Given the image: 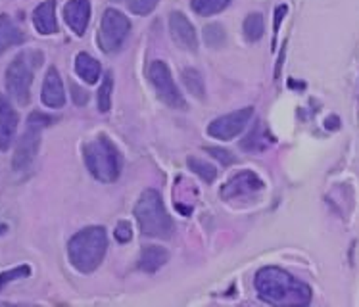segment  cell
I'll list each match as a JSON object with an SVG mask.
<instances>
[{
  "mask_svg": "<svg viewBox=\"0 0 359 307\" xmlns=\"http://www.w3.org/2000/svg\"><path fill=\"white\" fill-rule=\"evenodd\" d=\"M85 165L100 183H114L121 175V154L108 137L100 135L83 148Z\"/></svg>",
  "mask_w": 359,
  "mask_h": 307,
  "instance_id": "4",
  "label": "cell"
},
{
  "mask_svg": "<svg viewBox=\"0 0 359 307\" xmlns=\"http://www.w3.org/2000/svg\"><path fill=\"white\" fill-rule=\"evenodd\" d=\"M41 131L43 129L27 125V131L23 132L20 140H18V144H15L14 160H12L14 171L22 173V171H27L33 165V161L37 158L39 146H41Z\"/></svg>",
  "mask_w": 359,
  "mask_h": 307,
  "instance_id": "9",
  "label": "cell"
},
{
  "mask_svg": "<svg viewBox=\"0 0 359 307\" xmlns=\"http://www.w3.org/2000/svg\"><path fill=\"white\" fill-rule=\"evenodd\" d=\"M273 142V137L267 132V129H265L264 125L259 123L257 127H254V131L250 132L246 139L242 140L241 146L242 150H246V152H262V150H265L267 146H271Z\"/></svg>",
  "mask_w": 359,
  "mask_h": 307,
  "instance_id": "19",
  "label": "cell"
},
{
  "mask_svg": "<svg viewBox=\"0 0 359 307\" xmlns=\"http://www.w3.org/2000/svg\"><path fill=\"white\" fill-rule=\"evenodd\" d=\"M205 152L210 154V156H213V158L219 161V163H223V165H233V163L236 161V158L233 156V152H229V150H225V148L205 146Z\"/></svg>",
  "mask_w": 359,
  "mask_h": 307,
  "instance_id": "28",
  "label": "cell"
},
{
  "mask_svg": "<svg viewBox=\"0 0 359 307\" xmlns=\"http://www.w3.org/2000/svg\"><path fill=\"white\" fill-rule=\"evenodd\" d=\"M286 12H288V8H286L285 4L275 10V27H273V29H275V35L279 33L280 23H283V18H285V15H286Z\"/></svg>",
  "mask_w": 359,
  "mask_h": 307,
  "instance_id": "32",
  "label": "cell"
},
{
  "mask_svg": "<svg viewBox=\"0 0 359 307\" xmlns=\"http://www.w3.org/2000/svg\"><path fill=\"white\" fill-rule=\"evenodd\" d=\"M257 296L277 307H304L311 303V288L280 267H264L256 273Z\"/></svg>",
  "mask_w": 359,
  "mask_h": 307,
  "instance_id": "1",
  "label": "cell"
},
{
  "mask_svg": "<svg viewBox=\"0 0 359 307\" xmlns=\"http://www.w3.org/2000/svg\"><path fill=\"white\" fill-rule=\"evenodd\" d=\"M72 98H74L77 106H85V104L88 102L87 93H85L81 87H77L75 83H72Z\"/></svg>",
  "mask_w": 359,
  "mask_h": 307,
  "instance_id": "31",
  "label": "cell"
},
{
  "mask_svg": "<svg viewBox=\"0 0 359 307\" xmlns=\"http://www.w3.org/2000/svg\"><path fill=\"white\" fill-rule=\"evenodd\" d=\"M54 119L50 116H46V114H41V111H33L27 119V125H33V127H39V129H44V127H48Z\"/></svg>",
  "mask_w": 359,
  "mask_h": 307,
  "instance_id": "30",
  "label": "cell"
},
{
  "mask_svg": "<svg viewBox=\"0 0 359 307\" xmlns=\"http://www.w3.org/2000/svg\"><path fill=\"white\" fill-rule=\"evenodd\" d=\"M6 231H8V225L0 223V236H2V234H6Z\"/></svg>",
  "mask_w": 359,
  "mask_h": 307,
  "instance_id": "34",
  "label": "cell"
},
{
  "mask_svg": "<svg viewBox=\"0 0 359 307\" xmlns=\"http://www.w3.org/2000/svg\"><path fill=\"white\" fill-rule=\"evenodd\" d=\"M187 165H189V169L194 171L204 183H213V181L217 179V169L213 168V165H210L208 161L198 160V158H192L191 156V158L187 160Z\"/></svg>",
  "mask_w": 359,
  "mask_h": 307,
  "instance_id": "24",
  "label": "cell"
},
{
  "mask_svg": "<svg viewBox=\"0 0 359 307\" xmlns=\"http://www.w3.org/2000/svg\"><path fill=\"white\" fill-rule=\"evenodd\" d=\"M20 116L6 96L0 95V150L6 152L14 144Z\"/></svg>",
  "mask_w": 359,
  "mask_h": 307,
  "instance_id": "12",
  "label": "cell"
},
{
  "mask_svg": "<svg viewBox=\"0 0 359 307\" xmlns=\"http://www.w3.org/2000/svg\"><path fill=\"white\" fill-rule=\"evenodd\" d=\"M135 217L139 223L140 233L148 238L165 240L173 233V221L163 207L160 192L148 189L140 194L139 202L135 205Z\"/></svg>",
  "mask_w": 359,
  "mask_h": 307,
  "instance_id": "3",
  "label": "cell"
},
{
  "mask_svg": "<svg viewBox=\"0 0 359 307\" xmlns=\"http://www.w3.org/2000/svg\"><path fill=\"white\" fill-rule=\"evenodd\" d=\"M242 29H244V37L248 39L250 43H256L259 39L264 37L265 33V22H264V15L262 14H250L246 20H244V25H242Z\"/></svg>",
  "mask_w": 359,
  "mask_h": 307,
  "instance_id": "21",
  "label": "cell"
},
{
  "mask_svg": "<svg viewBox=\"0 0 359 307\" xmlns=\"http://www.w3.org/2000/svg\"><path fill=\"white\" fill-rule=\"evenodd\" d=\"M131 31V22L129 18L114 8H108L102 15L100 29H98V46L106 54H116L123 46V43L129 37Z\"/></svg>",
  "mask_w": 359,
  "mask_h": 307,
  "instance_id": "6",
  "label": "cell"
},
{
  "mask_svg": "<svg viewBox=\"0 0 359 307\" xmlns=\"http://www.w3.org/2000/svg\"><path fill=\"white\" fill-rule=\"evenodd\" d=\"M169 252L161 246H147L142 248L139 257V269L144 273H156L168 264Z\"/></svg>",
  "mask_w": 359,
  "mask_h": 307,
  "instance_id": "17",
  "label": "cell"
},
{
  "mask_svg": "<svg viewBox=\"0 0 359 307\" xmlns=\"http://www.w3.org/2000/svg\"><path fill=\"white\" fill-rule=\"evenodd\" d=\"M33 25L41 35H54L58 31V22H56V4L54 0L41 2L35 12H33Z\"/></svg>",
  "mask_w": 359,
  "mask_h": 307,
  "instance_id": "15",
  "label": "cell"
},
{
  "mask_svg": "<svg viewBox=\"0 0 359 307\" xmlns=\"http://www.w3.org/2000/svg\"><path fill=\"white\" fill-rule=\"evenodd\" d=\"M325 129H329V131H337L340 129V119L337 116H330L325 119Z\"/></svg>",
  "mask_w": 359,
  "mask_h": 307,
  "instance_id": "33",
  "label": "cell"
},
{
  "mask_svg": "<svg viewBox=\"0 0 359 307\" xmlns=\"http://www.w3.org/2000/svg\"><path fill=\"white\" fill-rule=\"evenodd\" d=\"M116 240L121 242V244H127V242L133 238V227L131 223H127V221H119L118 225H116Z\"/></svg>",
  "mask_w": 359,
  "mask_h": 307,
  "instance_id": "29",
  "label": "cell"
},
{
  "mask_svg": "<svg viewBox=\"0 0 359 307\" xmlns=\"http://www.w3.org/2000/svg\"><path fill=\"white\" fill-rule=\"evenodd\" d=\"M204 39L212 48H221L223 43H225V29L221 27L219 23H210V25H205Z\"/></svg>",
  "mask_w": 359,
  "mask_h": 307,
  "instance_id": "25",
  "label": "cell"
},
{
  "mask_svg": "<svg viewBox=\"0 0 359 307\" xmlns=\"http://www.w3.org/2000/svg\"><path fill=\"white\" fill-rule=\"evenodd\" d=\"M39 54H31V52H22L18 54L12 64L6 69V90L8 95L14 98L20 106L31 100V85H33V74L35 67L39 66Z\"/></svg>",
  "mask_w": 359,
  "mask_h": 307,
  "instance_id": "5",
  "label": "cell"
},
{
  "mask_svg": "<svg viewBox=\"0 0 359 307\" xmlns=\"http://www.w3.org/2000/svg\"><path fill=\"white\" fill-rule=\"evenodd\" d=\"M29 275H31L29 265H20V267H14V269L0 273V290H2L6 285H10V282L20 280V278H27Z\"/></svg>",
  "mask_w": 359,
  "mask_h": 307,
  "instance_id": "26",
  "label": "cell"
},
{
  "mask_svg": "<svg viewBox=\"0 0 359 307\" xmlns=\"http://www.w3.org/2000/svg\"><path fill=\"white\" fill-rule=\"evenodd\" d=\"M183 83H184V87L189 88V93H191V95H194L196 98H200V100H204L205 83H204V77H202V74H200L198 69H194V67L184 69Z\"/></svg>",
  "mask_w": 359,
  "mask_h": 307,
  "instance_id": "20",
  "label": "cell"
},
{
  "mask_svg": "<svg viewBox=\"0 0 359 307\" xmlns=\"http://www.w3.org/2000/svg\"><path fill=\"white\" fill-rule=\"evenodd\" d=\"M169 31H171V37L179 44L183 50L196 52L198 48V39H196V29L194 25L189 22V18L181 12H173L169 15Z\"/></svg>",
  "mask_w": 359,
  "mask_h": 307,
  "instance_id": "11",
  "label": "cell"
},
{
  "mask_svg": "<svg viewBox=\"0 0 359 307\" xmlns=\"http://www.w3.org/2000/svg\"><path fill=\"white\" fill-rule=\"evenodd\" d=\"M148 77H150V83L161 102L168 104L169 108H175V110H187V102H184L183 95L179 93L171 69L165 62H161V60L152 62L148 67Z\"/></svg>",
  "mask_w": 359,
  "mask_h": 307,
  "instance_id": "7",
  "label": "cell"
},
{
  "mask_svg": "<svg viewBox=\"0 0 359 307\" xmlns=\"http://www.w3.org/2000/svg\"><path fill=\"white\" fill-rule=\"evenodd\" d=\"M111 90H114V74L108 71L104 75L102 85L98 88V111L100 114H108L111 106Z\"/></svg>",
  "mask_w": 359,
  "mask_h": 307,
  "instance_id": "23",
  "label": "cell"
},
{
  "mask_svg": "<svg viewBox=\"0 0 359 307\" xmlns=\"http://www.w3.org/2000/svg\"><path fill=\"white\" fill-rule=\"evenodd\" d=\"M64 18L75 35H85L90 22V0H69L64 8Z\"/></svg>",
  "mask_w": 359,
  "mask_h": 307,
  "instance_id": "14",
  "label": "cell"
},
{
  "mask_svg": "<svg viewBox=\"0 0 359 307\" xmlns=\"http://www.w3.org/2000/svg\"><path fill=\"white\" fill-rule=\"evenodd\" d=\"M25 41L23 31L12 22V18L6 14L0 15V56L8 52L12 46H18Z\"/></svg>",
  "mask_w": 359,
  "mask_h": 307,
  "instance_id": "16",
  "label": "cell"
},
{
  "mask_svg": "<svg viewBox=\"0 0 359 307\" xmlns=\"http://www.w3.org/2000/svg\"><path fill=\"white\" fill-rule=\"evenodd\" d=\"M252 116H254V108L248 106V108H242V110H236L227 116L217 117L208 125V135L217 140H233L244 131V127L248 125Z\"/></svg>",
  "mask_w": 359,
  "mask_h": 307,
  "instance_id": "8",
  "label": "cell"
},
{
  "mask_svg": "<svg viewBox=\"0 0 359 307\" xmlns=\"http://www.w3.org/2000/svg\"><path fill=\"white\" fill-rule=\"evenodd\" d=\"M264 181L254 171H241L235 177H231L229 183L223 184L219 194L223 200H235V198H244L254 192L264 191Z\"/></svg>",
  "mask_w": 359,
  "mask_h": 307,
  "instance_id": "10",
  "label": "cell"
},
{
  "mask_svg": "<svg viewBox=\"0 0 359 307\" xmlns=\"http://www.w3.org/2000/svg\"><path fill=\"white\" fill-rule=\"evenodd\" d=\"M160 0H127V6L133 14L137 15H148L150 12H154Z\"/></svg>",
  "mask_w": 359,
  "mask_h": 307,
  "instance_id": "27",
  "label": "cell"
},
{
  "mask_svg": "<svg viewBox=\"0 0 359 307\" xmlns=\"http://www.w3.org/2000/svg\"><path fill=\"white\" fill-rule=\"evenodd\" d=\"M41 98H43L44 106L52 108V110H58L66 104V90H64V83H62V77L56 67H50L44 75Z\"/></svg>",
  "mask_w": 359,
  "mask_h": 307,
  "instance_id": "13",
  "label": "cell"
},
{
  "mask_svg": "<svg viewBox=\"0 0 359 307\" xmlns=\"http://www.w3.org/2000/svg\"><path fill=\"white\" fill-rule=\"evenodd\" d=\"M75 71H77L81 79L87 81L88 85H93V83L100 79V64H98V60L93 58L87 52H79L77 54V58H75Z\"/></svg>",
  "mask_w": 359,
  "mask_h": 307,
  "instance_id": "18",
  "label": "cell"
},
{
  "mask_svg": "<svg viewBox=\"0 0 359 307\" xmlns=\"http://www.w3.org/2000/svg\"><path fill=\"white\" fill-rule=\"evenodd\" d=\"M108 250V236L104 227H87L75 234L67 244V256L75 269L87 275L100 267Z\"/></svg>",
  "mask_w": 359,
  "mask_h": 307,
  "instance_id": "2",
  "label": "cell"
},
{
  "mask_svg": "<svg viewBox=\"0 0 359 307\" xmlns=\"http://www.w3.org/2000/svg\"><path fill=\"white\" fill-rule=\"evenodd\" d=\"M231 2L233 0H192L191 6L194 10V14L208 18V15H215L223 12Z\"/></svg>",
  "mask_w": 359,
  "mask_h": 307,
  "instance_id": "22",
  "label": "cell"
}]
</instances>
